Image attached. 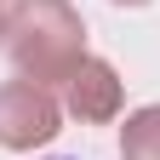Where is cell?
<instances>
[{"label":"cell","instance_id":"cell-3","mask_svg":"<svg viewBox=\"0 0 160 160\" xmlns=\"http://www.w3.org/2000/svg\"><path fill=\"white\" fill-rule=\"evenodd\" d=\"M63 92H69V114L86 126H103L120 114V74L103 57H80V69L63 80Z\"/></svg>","mask_w":160,"mask_h":160},{"label":"cell","instance_id":"cell-5","mask_svg":"<svg viewBox=\"0 0 160 160\" xmlns=\"http://www.w3.org/2000/svg\"><path fill=\"white\" fill-rule=\"evenodd\" d=\"M114 6H149V0H114Z\"/></svg>","mask_w":160,"mask_h":160},{"label":"cell","instance_id":"cell-1","mask_svg":"<svg viewBox=\"0 0 160 160\" xmlns=\"http://www.w3.org/2000/svg\"><path fill=\"white\" fill-rule=\"evenodd\" d=\"M12 63L34 86H57L80 69L86 57V23L69 0H12L6 12V40Z\"/></svg>","mask_w":160,"mask_h":160},{"label":"cell","instance_id":"cell-2","mask_svg":"<svg viewBox=\"0 0 160 160\" xmlns=\"http://www.w3.org/2000/svg\"><path fill=\"white\" fill-rule=\"evenodd\" d=\"M57 120H63V109H57V97L46 86H34L23 74L0 86V143L6 149H40V143H52Z\"/></svg>","mask_w":160,"mask_h":160},{"label":"cell","instance_id":"cell-4","mask_svg":"<svg viewBox=\"0 0 160 160\" xmlns=\"http://www.w3.org/2000/svg\"><path fill=\"white\" fill-rule=\"evenodd\" d=\"M120 160H160V103L137 109L120 126Z\"/></svg>","mask_w":160,"mask_h":160},{"label":"cell","instance_id":"cell-6","mask_svg":"<svg viewBox=\"0 0 160 160\" xmlns=\"http://www.w3.org/2000/svg\"><path fill=\"white\" fill-rule=\"evenodd\" d=\"M0 40H6V12H0Z\"/></svg>","mask_w":160,"mask_h":160}]
</instances>
